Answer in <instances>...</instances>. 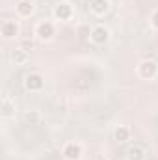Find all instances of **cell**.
I'll return each mask as SVG.
<instances>
[{
    "instance_id": "6da1fadb",
    "label": "cell",
    "mask_w": 158,
    "mask_h": 160,
    "mask_svg": "<svg viewBox=\"0 0 158 160\" xmlns=\"http://www.w3.org/2000/svg\"><path fill=\"white\" fill-rule=\"evenodd\" d=\"M136 75L141 80H153L158 75V62L151 60V58H143L138 62L136 65Z\"/></svg>"
},
{
    "instance_id": "7a4b0ae2",
    "label": "cell",
    "mask_w": 158,
    "mask_h": 160,
    "mask_svg": "<svg viewBox=\"0 0 158 160\" xmlns=\"http://www.w3.org/2000/svg\"><path fill=\"white\" fill-rule=\"evenodd\" d=\"M22 86L30 93H39V91H43V88H45V77L41 73H37V71H32V73H28L24 77Z\"/></svg>"
},
{
    "instance_id": "3957f363",
    "label": "cell",
    "mask_w": 158,
    "mask_h": 160,
    "mask_svg": "<svg viewBox=\"0 0 158 160\" xmlns=\"http://www.w3.org/2000/svg\"><path fill=\"white\" fill-rule=\"evenodd\" d=\"M110 38H112V32H110V28L104 26V24H97V26H93L91 32H89V41H91L93 45H97V47L106 45V43L110 41Z\"/></svg>"
},
{
    "instance_id": "277c9868",
    "label": "cell",
    "mask_w": 158,
    "mask_h": 160,
    "mask_svg": "<svg viewBox=\"0 0 158 160\" xmlns=\"http://www.w3.org/2000/svg\"><path fill=\"white\" fill-rule=\"evenodd\" d=\"M52 17H54L56 21H60V22H69V21H73V17H75V8H73L69 2H60V4L54 6Z\"/></svg>"
},
{
    "instance_id": "5b68a950",
    "label": "cell",
    "mask_w": 158,
    "mask_h": 160,
    "mask_svg": "<svg viewBox=\"0 0 158 160\" xmlns=\"http://www.w3.org/2000/svg\"><path fill=\"white\" fill-rule=\"evenodd\" d=\"M36 38L43 43H48V41L54 39V36H56V28H54V24L50 22V21H39L37 24H36Z\"/></svg>"
},
{
    "instance_id": "8992f818",
    "label": "cell",
    "mask_w": 158,
    "mask_h": 160,
    "mask_svg": "<svg viewBox=\"0 0 158 160\" xmlns=\"http://www.w3.org/2000/svg\"><path fill=\"white\" fill-rule=\"evenodd\" d=\"M19 34H21V26H19V22H17V21L6 19V21L0 24V36H2L6 41L15 39Z\"/></svg>"
},
{
    "instance_id": "52a82bcc",
    "label": "cell",
    "mask_w": 158,
    "mask_h": 160,
    "mask_svg": "<svg viewBox=\"0 0 158 160\" xmlns=\"http://www.w3.org/2000/svg\"><path fill=\"white\" fill-rule=\"evenodd\" d=\"M15 114H17V104H15V101H13L9 95H4V97H2V104H0V116H2L4 119H11V118H15Z\"/></svg>"
},
{
    "instance_id": "ba28073f",
    "label": "cell",
    "mask_w": 158,
    "mask_h": 160,
    "mask_svg": "<svg viewBox=\"0 0 158 160\" xmlns=\"http://www.w3.org/2000/svg\"><path fill=\"white\" fill-rule=\"evenodd\" d=\"M62 157H63V160H80L82 158V145L77 142L65 143V147L62 149Z\"/></svg>"
},
{
    "instance_id": "9c48e42d",
    "label": "cell",
    "mask_w": 158,
    "mask_h": 160,
    "mask_svg": "<svg viewBox=\"0 0 158 160\" xmlns=\"http://www.w3.org/2000/svg\"><path fill=\"white\" fill-rule=\"evenodd\" d=\"M125 160H147V151L143 145L134 143L130 147H126L125 151Z\"/></svg>"
},
{
    "instance_id": "30bf717a",
    "label": "cell",
    "mask_w": 158,
    "mask_h": 160,
    "mask_svg": "<svg viewBox=\"0 0 158 160\" xmlns=\"http://www.w3.org/2000/svg\"><path fill=\"white\" fill-rule=\"evenodd\" d=\"M15 11H17V15H19V17L28 19V17H32V15H34L36 6H34V2H32V0H21V2L15 6Z\"/></svg>"
},
{
    "instance_id": "8fae6325",
    "label": "cell",
    "mask_w": 158,
    "mask_h": 160,
    "mask_svg": "<svg viewBox=\"0 0 158 160\" xmlns=\"http://www.w3.org/2000/svg\"><path fill=\"white\" fill-rule=\"evenodd\" d=\"M89 11L95 17H104L110 11V0H93L89 4Z\"/></svg>"
},
{
    "instance_id": "7c38bea8",
    "label": "cell",
    "mask_w": 158,
    "mask_h": 160,
    "mask_svg": "<svg viewBox=\"0 0 158 160\" xmlns=\"http://www.w3.org/2000/svg\"><path fill=\"white\" fill-rule=\"evenodd\" d=\"M28 60H30V52L26 48L19 47V48H13L11 50V62L15 65H24V63H28Z\"/></svg>"
},
{
    "instance_id": "4fadbf2b",
    "label": "cell",
    "mask_w": 158,
    "mask_h": 160,
    "mask_svg": "<svg viewBox=\"0 0 158 160\" xmlns=\"http://www.w3.org/2000/svg\"><path fill=\"white\" fill-rule=\"evenodd\" d=\"M114 138H116V142H119V143L128 142L130 140V128L125 127V125H119L117 128L114 130Z\"/></svg>"
},
{
    "instance_id": "5bb4252c",
    "label": "cell",
    "mask_w": 158,
    "mask_h": 160,
    "mask_svg": "<svg viewBox=\"0 0 158 160\" xmlns=\"http://www.w3.org/2000/svg\"><path fill=\"white\" fill-rule=\"evenodd\" d=\"M41 119H43V116H41L39 110H28V112H24V121L28 125H39Z\"/></svg>"
},
{
    "instance_id": "9a60e30c",
    "label": "cell",
    "mask_w": 158,
    "mask_h": 160,
    "mask_svg": "<svg viewBox=\"0 0 158 160\" xmlns=\"http://www.w3.org/2000/svg\"><path fill=\"white\" fill-rule=\"evenodd\" d=\"M149 22H151V28H153V30H158V9H155V11L151 13Z\"/></svg>"
},
{
    "instance_id": "2e32d148",
    "label": "cell",
    "mask_w": 158,
    "mask_h": 160,
    "mask_svg": "<svg viewBox=\"0 0 158 160\" xmlns=\"http://www.w3.org/2000/svg\"><path fill=\"white\" fill-rule=\"evenodd\" d=\"M82 2H84V4H87V6H89V4H91V2H93V0H82Z\"/></svg>"
},
{
    "instance_id": "e0dca14e",
    "label": "cell",
    "mask_w": 158,
    "mask_h": 160,
    "mask_svg": "<svg viewBox=\"0 0 158 160\" xmlns=\"http://www.w3.org/2000/svg\"><path fill=\"white\" fill-rule=\"evenodd\" d=\"M91 160H93V158H91Z\"/></svg>"
}]
</instances>
